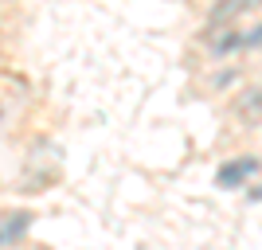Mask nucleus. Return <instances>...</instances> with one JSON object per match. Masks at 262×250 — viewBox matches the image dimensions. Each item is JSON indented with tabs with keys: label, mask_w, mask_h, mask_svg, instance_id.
<instances>
[{
	"label": "nucleus",
	"mask_w": 262,
	"mask_h": 250,
	"mask_svg": "<svg viewBox=\"0 0 262 250\" xmlns=\"http://www.w3.org/2000/svg\"><path fill=\"white\" fill-rule=\"evenodd\" d=\"M258 172H262V161L251 156V152H243V156H231V161H223L215 168V184L227 188V192H235V188H247Z\"/></svg>",
	"instance_id": "obj_1"
},
{
	"label": "nucleus",
	"mask_w": 262,
	"mask_h": 250,
	"mask_svg": "<svg viewBox=\"0 0 262 250\" xmlns=\"http://www.w3.org/2000/svg\"><path fill=\"white\" fill-rule=\"evenodd\" d=\"M200 39L208 43L211 59H227V55L243 51V32L235 28V24H227V28H204V32H200Z\"/></svg>",
	"instance_id": "obj_2"
},
{
	"label": "nucleus",
	"mask_w": 262,
	"mask_h": 250,
	"mask_svg": "<svg viewBox=\"0 0 262 250\" xmlns=\"http://www.w3.org/2000/svg\"><path fill=\"white\" fill-rule=\"evenodd\" d=\"M262 0H215L208 8V20H204V28H227V24H235L243 16V12H254Z\"/></svg>",
	"instance_id": "obj_3"
},
{
	"label": "nucleus",
	"mask_w": 262,
	"mask_h": 250,
	"mask_svg": "<svg viewBox=\"0 0 262 250\" xmlns=\"http://www.w3.org/2000/svg\"><path fill=\"white\" fill-rule=\"evenodd\" d=\"M35 215L32 211H24V207H16V211H4L0 215V246H12V242H20L28 231H32Z\"/></svg>",
	"instance_id": "obj_4"
},
{
	"label": "nucleus",
	"mask_w": 262,
	"mask_h": 250,
	"mask_svg": "<svg viewBox=\"0 0 262 250\" xmlns=\"http://www.w3.org/2000/svg\"><path fill=\"white\" fill-rule=\"evenodd\" d=\"M231 113H235L239 121H258L262 118V86L243 90L239 98H235V106H231Z\"/></svg>",
	"instance_id": "obj_5"
},
{
	"label": "nucleus",
	"mask_w": 262,
	"mask_h": 250,
	"mask_svg": "<svg viewBox=\"0 0 262 250\" xmlns=\"http://www.w3.org/2000/svg\"><path fill=\"white\" fill-rule=\"evenodd\" d=\"M254 47H262V24H254L251 32H243V51H254Z\"/></svg>",
	"instance_id": "obj_6"
},
{
	"label": "nucleus",
	"mask_w": 262,
	"mask_h": 250,
	"mask_svg": "<svg viewBox=\"0 0 262 250\" xmlns=\"http://www.w3.org/2000/svg\"><path fill=\"white\" fill-rule=\"evenodd\" d=\"M0 109H4V106H0Z\"/></svg>",
	"instance_id": "obj_7"
}]
</instances>
